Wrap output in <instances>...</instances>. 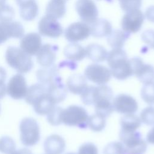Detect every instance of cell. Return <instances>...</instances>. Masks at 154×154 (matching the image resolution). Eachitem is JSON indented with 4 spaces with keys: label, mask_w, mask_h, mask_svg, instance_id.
<instances>
[{
    "label": "cell",
    "mask_w": 154,
    "mask_h": 154,
    "mask_svg": "<svg viewBox=\"0 0 154 154\" xmlns=\"http://www.w3.org/2000/svg\"><path fill=\"white\" fill-rule=\"evenodd\" d=\"M5 58L8 66L19 73L24 74L30 72L34 66L31 56L18 47H8L5 51Z\"/></svg>",
    "instance_id": "cell-1"
},
{
    "label": "cell",
    "mask_w": 154,
    "mask_h": 154,
    "mask_svg": "<svg viewBox=\"0 0 154 154\" xmlns=\"http://www.w3.org/2000/svg\"><path fill=\"white\" fill-rule=\"evenodd\" d=\"M113 92L110 87L105 85L96 87L94 93V106L96 113L104 117L109 116L114 111L112 102Z\"/></svg>",
    "instance_id": "cell-2"
},
{
    "label": "cell",
    "mask_w": 154,
    "mask_h": 154,
    "mask_svg": "<svg viewBox=\"0 0 154 154\" xmlns=\"http://www.w3.org/2000/svg\"><path fill=\"white\" fill-rule=\"evenodd\" d=\"M20 139L26 147L35 145L40 138V128L37 122L32 117L23 118L19 125Z\"/></svg>",
    "instance_id": "cell-3"
},
{
    "label": "cell",
    "mask_w": 154,
    "mask_h": 154,
    "mask_svg": "<svg viewBox=\"0 0 154 154\" xmlns=\"http://www.w3.org/2000/svg\"><path fill=\"white\" fill-rule=\"evenodd\" d=\"M88 118L85 109L77 105H70L63 109L61 114L62 123L70 126H81L87 122Z\"/></svg>",
    "instance_id": "cell-4"
},
{
    "label": "cell",
    "mask_w": 154,
    "mask_h": 154,
    "mask_svg": "<svg viewBox=\"0 0 154 154\" xmlns=\"http://www.w3.org/2000/svg\"><path fill=\"white\" fill-rule=\"evenodd\" d=\"M120 138L125 144V152L129 154H141L147 149L146 142L136 132L120 131Z\"/></svg>",
    "instance_id": "cell-5"
},
{
    "label": "cell",
    "mask_w": 154,
    "mask_h": 154,
    "mask_svg": "<svg viewBox=\"0 0 154 154\" xmlns=\"http://www.w3.org/2000/svg\"><path fill=\"white\" fill-rule=\"evenodd\" d=\"M38 31L41 35L52 38H58L63 33V28L57 19L46 14L39 20Z\"/></svg>",
    "instance_id": "cell-6"
},
{
    "label": "cell",
    "mask_w": 154,
    "mask_h": 154,
    "mask_svg": "<svg viewBox=\"0 0 154 154\" xmlns=\"http://www.w3.org/2000/svg\"><path fill=\"white\" fill-rule=\"evenodd\" d=\"M144 20V16L140 8L128 11L122 19V28L129 34L136 33L141 28Z\"/></svg>",
    "instance_id": "cell-7"
},
{
    "label": "cell",
    "mask_w": 154,
    "mask_h": 154,
    "mask_svg": "<svg viewBox=\"0 0 154 154\" xmlns=\"http://www.w3.org/2000/svg\"><path fill=\"white\" fill-rule=\"evenodd\" d=\"M84 76L90 81L100 85L106 84L110 80L111 73L110 69L104 66L91 64L85 69Z\"/></svg>",
    "instance_id": "cell-8"
},
{
    "label": "cell",
    "mask_w": 154,
    "mask_h": 154,
    "mask_svg": "<svg viewBox=\"0 0 154 154\" xmlns=\"http://www.w3.org/2000/svg\"><path fill=\"white\" fill-rule=\"evenodd\" d=\"M75 8L82 21L88 25H91L97 19L98 10L93 0H77Z\"/></svg>",
    "instance_id": "cell-9"
},
{
    "label": "cell",
    "mask_w": 154,
    "mask_h": 154,
    "mask_svg": "<svg viewBox=\"0 0 154 154\" xmlns=\"http://www.w3.org/2000/svg\"><path fill=\"white\" fill-rule=\"evenodd\" d=\"M27 89L25 78L18 73L9 79L7 85V94L13 99L20 100L25 98Z\"/></svg>",
    "instance_id": "cell-10"
},
{
    "label": "cell",
    "mask_w": 154,
    "mask_h": 154,
    "mask_svg": "<svg viewBox=\"0 0 154 154\" xmlns=\"http://www.w3.org/2000/svg\"><path fill=\"white\" fill-rule=\"evenodd\" d=\"M135 75L139 81L144 84L154 81V67L150 64H144L138 57L129 59Z\"/></svg>",
    "instance_id": "cell-11"
},
{
    "label": "cell",
    "mask_w": 154,
    "mask_h": 154,
    "mask_svg": "<svg viewBox=\"0 0 154 154\" xmlns=\"http://www.w3.org/2000/svg\"><path fill=\"white\" fill-rule=\"evenodd\" d=\"M90 35V25L83 22L72 23L64 31V37L70 43H76L84 40Z\"/></svg>",
    "instance_id": "cell-12"
},
{
    "label": "cell",
    "mask_w": 154,
    "mask_h": 154,
    "mask_svg": "<svg viewBox=\"0 0 154 154\" xmlns=\"http://www.w3.org/2000/svg\"><path fill=\"white\" fill-rule=\"evenodd\" d=\"M112 105L114 110L124 114H134L138 108L136 100L132 96L125 94H120L114 97Z\"/></svg>",
    "instance_id": "cell-13"
},
{
    "label": "cell",
    "mask_w": 154,
    "mask_h": 154,
    "mask_svg": "<svg viewBox=\"0 0 154 154\" xmlns=\"http://www.w3.org/2000/svg\"><path fill=\"white\" fill-rule=\"evenodd\" d=\"M42 46L41 35L37 32L25 34L20 41V48L30 56L36 55Z\"/></svg>",
    "instance_id": "cell-14"
},
{
    "label": "cell",
    "mask_w": 154,
    "mask_h": 154,
    "mask_svg": "<svg viewBox=\"0 0 154 154\" xmlns=\"http://www.w3.org/2000/svg\"><path fill=\"white\" fill-rule=\"evenodd\" d=\"M58 47L56 45L46 43L42 45L36 55L38 64L42 67H49L54 65Z\"/></svg>",
    "instance_id": "cell-15"
},
{
    "label": "cell",
    "mask_w": 154,
    "mask_h": 154,
    "mask_svg": "<svg viewBox=\"0 0 154 154\" xmlns=\"http://www.w3.org/2000/svg\"><path fill=\"white\" fill-rule=\"evenodd\" d=\"M46 93L57 105L63 101L67 96V88L61 82L60 76L46 86Z\"/></svg>",
    "instance_id": "cell-16"
},
{
    "label": "cell",
    "mask_w": 154,
    "mask_h": 154,
    "mask_svg": "<svg viewBox=\"0 0 154 154\" xmlns=\"http://www.w3.org/2000/svg\"><path fill=\"white\" fill-rule=\"evenodd\" d=\"M43 148L46 154H62L66 149V142L61 136L52 134L45 139Z\"/></svg>",
    "instance_id": "cell-17"
},
{
    "label": "cell",
    "mask_w": 154,
    "mask_h": 154,
    "mask_svg": "<svg viewBox=\"0 0 154 154\" xmlns=\"http://www.w3.org/2000/svg\"><path fill=\"white\" fill-rule=\"evenodd\" d=\"M87 86L85 77L80 74L72 75L66 81L67 89L74 94H81Z\"/></svg>",
    "instance_id": "cell-18"
},
{
    "label": "cell",
    "mask_w": 154,
    "mask_h": 154,
    "mask_svg": "<svg viewBox=\"0 0 154 154\" xmlns=\"http://www.w3.org/2000/svg\"><path fill=\"white\" fill-rule=\"evenodd\" d=\"M90 26L91 35L97 38L107 37L112 31L111 23L105 19H97Z\"/></svg>",
    "instance_id": "cell-19"
},
{
    "label": "cell",
    "mask_w": 154,
    "mask_h": 154,
    "mask_svg": "<svg viewBox=\"0 0 154 154\" xmlns=\"http://www.w3.org/2000/svg\"><path fill=\"white\" fill-rule=\"evenodd\" d=\"M86 56L95 63L103 62L106 60L108 51L102 46L97 43H91L85 48Z\"/></svg>",
    "instance_id": "cell-20"
},
{
    "label": "cell",
    "mask_w": 154,
    "mask_h": 154,
    "mask_svg": "<svg viewBox=\"0 0 154 154\" xmlns=\"http://www.w3.org/2000/svg\"><path fill=\"white\" fill-rule=\"evenodd\" d=\"M67 0H50L46 8V14L59 19L62 18L66 12Z\"/></svg>",
    "instance_id": "cell-21"
},
{
    "label": "cell",
    "mask_w": 154,
    "mask_h": 154,
    "mask_svg": "<svg viewBox=\"0 0 154 154\" xmlns=\"http://www.w3.org/2000/svg\"><path fill=\"white\" fill-rule=\"evenodd\" d=\"M58 76V69L55 65L49 67H42L36 72V77L38 82L45 87Z\"/></svg>",
    "instance_id": "cell-22"
},
{
    "label": "cell",
    "mask_w": 154,
    "mask_h": 154,
    "mask_svg": "<svg viewBox=\"0 0 154 154\" xmlns=\"http://www.w3.org/2000/svg\"><path fill=\"white\" fill-rule=\"evenodd\" d=\"M63 53L68 60L72 61H81L86 57L85 49L76 43L68 44L64 48Z\"/></svg>",
    "instance_id": "cell-23"
},
{
    "label": "cell",
    "mask_w": 154,
    "mask_h": 154,
    "mask_svg": "<svg viewBox=\"0 0 154 154\" xmlns=\"http://www.w3.org/2000/svg\"><path fill=\"white\" fill-rule=\"evenodd\" d=\"M32 106L36 114L40 116H46L56 106V104L46 93Z\"/></svg>",
    "instance_id": "cell-24"
},
{
    "label": "cell",
    "mask_w": 154,
    "mask_h": 154,
    "mask_svg": "<svg viewBox=\"0 0 154 154\" xmlns=\"http://www.w3.org/2000/svg\"><path fill=\"white\" fill-rule=\"evenodd\" d=\"M21 18L25 21L34 20L38 14V5L35 0L31 1L19 6Z\"/></svg>",
    "instance_id": "cell-25"
},
{
    "label": "cell",
    "mask_w": 154,
    "mask_h": 154,
    "mask_svg": "<svg viewBox=\"0 0 154 154\" xmlns=\"http://www.w3.org/2000/svg\"><path fill=\"white\" fill-rule=\"evenodd\" d=\"M126 52L122 48L112 49L108 53L107 63L110 69L120 66L128 61Z\"/></svg>",
    "instance_id": "cell-26"
},
{
    "label": "cell",
    "mask_w": 154,
    "mask_h": 154,
    "mask_svg": "<svg viewBox=\"0 0 154 154\" xmlns=\"http://www.w3.org/2000/svg\"><path fill=\"white\" fill-rule=\"evenodd\" d=\"M130 37V34L121 29L112 31L107 36L108 44L112 48H122L125 42Z\"/></svg>",
    "instance_id": "cell-27"
},
{
    "label": "cell",
    "mask_w": 154,
    "mask_h": 154,
    "mask_svg": "<svg viewBox=\"0 0 154 154\" xmlns=\"http://www.w3.org/2000/svg\"><path fill=\"white\" fill-rule=\"evenodd\" d=\"M46 93V88L45 85L38 82L28 87L25 97V102L32 105L38 99Z\"/></svg>",
    "instance_id": "cell-28"
},
{
    "label": "cell",
    "mask_w": 154,
    "mask_h": 154,
    "mask_svg": "<svg viewBox=\"0 0 154 154\" xmlns=\"http://www.w3.org/2000/svg\"><path fill=\"white\" fill-rule=\"evenodd\" d=\"M141 120L139 117L134 114H125L120 119L122 131L125 132H134L138 129L141 125Z\"/></svg>",
    "instance_id": "cell-29"
},
{
    "label": "cell",
    "mask_w": 154,
    "mask_h": 154,
    "mask_svg": "<svg viewBox=\"0 0 154 154\" xmlns=\"http://www.w3.org/2000/svg\"><path fill=\"white\" fill-rule=\"evenodd\" d=\"M111 75L119 80H124L134 75L130 60L128 59L123 64L110 69Z\"/></svg>",
    "instance_id": "cell-30"
},
{
    "label": "cell",
    "mask_w": 154,
    "mask_h": 154,
    "mask_svg": "<svg viewBox=\"0 0 154 154\" xmlns=\"http://www.w3.org/2000/svg\"><path fill=\"white\" fill-rule=\"evenodd\" d=\"M87 125L89 128L94 132H100L102 131L106 125L105 117L95 114L88 117Z\"/></svg>",
    "instance_id": "cell-31"
},
{
    "label": "cell",
    "mask_w": 154,
    "mask_h": 154,
    "mask_svg": "<svg viewBox=\"0 0 154 154\" xmlns=\"http://www.w3.org/2000/svg\"><path fill=\"white\" fill-rule=\"evenodd\" d=\"M6 24L10 38L20 39L25 35L24 27L20 22L12 21Z\"/></svg>",
    "instance_id": "cell-32"
},
{
    "label": "cell",
    "mask_w": 154,
    "mask_h": 154,
    "mask_svg": "<svg viewBox=\"0 0 154 154\" xmlns=\"http://www.w3.org/2000/svg\"><path fill=\"white\" fill-rule=\"evenodd\" d=\"M15 16L14 8L7 4L0 7V23L5 24L13 21Z\"/></svg>",
    "instance_id": "cell-33"
},
{
    "label": "cell",
    "mask_w": 154,
    "mask_h": 154,
    "mask_svg": "<svg viewBox=\"0 0 154 154\" xmlns=\"http://www.w3.org/2000/svg\"><path fill=\"white\" fill-rule=\"evenodd\" d=\"M16 150V143L9 136L0 138V152L3 154H10Z\"/></svg>",
    "instance_id": "cell-34"
},
{
    "label": "cell",
    "mask_w": 154,
    "mask_h": 154,
    "mask_svg": "<svg viewBox=\"0 0 154 154\" xmlns=\"http://www.w3.org/2000/svg\"><path fill=\"white\" fill-rule=\"evenodd\" d=\"M141 96L147 103L154 104V82L146 84L141 91Z\"/></svg>",
    "instance_id": "cell-35"
},
{
    "label": "cell",
    "mask_w": 154,
    "mask_h": 154,
    "mask_svg": "<svg viewBox=\"0 0 154 154\" xmlns=\"http://www.w3.org/2000/svg\"><path fill=\"white\" fill-rule=\"evenodd\" d=\"M63 109L62 108L55 106L51 112L46 115L48 122L52 126H58L61 124V114Z\"/></svg>",
    "instance_id": "cell-36"
},
{
    "label": "cell",
    "mask_w": 154,
    "mask_h": 154,
    "mask_svg": "<svg viewBox=\"0 0 154 154\" xmlns=\"http://www.w3.org/2000/svg\"><path fill=\"white\" fill-rule=\"evenodd\" d=\"M125 152L123 144L120 142L114 141L108 144L103 150V154H123Z\"/></svg>",
    "instance_id": "cell-37"
},
{
    "label": "cell",
    "mask_w": 154,
    "mask_h": 154,
    "mask_svg": "<svg viewBox=\"0 0 154 154\" xmlns=\"http://www.w3.org/2000/svg\"><path fill=\"white\" fill-rule=\"evenodd\" d=\"M95 87L92 85L87 86L83 92L80 94L82 102L87 105H94Z\"/></svg>",
    "instance_id": "cell-38"
},
{
    "label": "cell",
    "mask_w": 154,
    "mask_h": 154,
    "mask_svg": "<svg viewBox=\"0 0 154 154\" xmlns=\"http://www.w3.org/2000/svg\"><path fill=\"white\" fill-rule=\"evenodd\" d=\"M140 119L145 125H154V107L150 106L145 108L141 112Z\"/></svg>",
    "instance_id": "cell-39"
},
{
    "label": "cell",
    "mask_w": 154,
    "mask_h": 154,
    "mask_svg": "<svg viewBox=\"0 0 154 154\" xmlns=\"http://www.w3.org/2000/svg\"><path fill=\"white\" fill-rule=\"evenodd\" d=\"M121 8L127 12L128 11L139 9L142 4V0H118Z\"/></svg>",
    "instance_id": "cell-40"
},
{
    "label": "cell",
    "mask_w": 154,
    "mask_h": 154,
    "mask_svg": "<svg viewBox=\"0 0 154 154\" xmlns=\"http://www.w3.org/2000/svg\"><path fill=\"white\" fill-rule=\"evenodd\" d=\"M143 42L146 43L149 47L154 49V30L149 29L144 31L141 35Z\"/></svg>",
    "instance_id": "cell-41"
},
{
    "label": "cell",
    "mask_w": 154,
    "mask_h": 154,
    "mask_svg": "<svg viewBox=\"0 0 154 154\" xmlns=\"http://www.w3.org/2000/svg\"><path fill=\"white\" fill-rule=\"evenodd\" d=\"M78 154H98V150L94 144L87 143L80 146Z\"/></svg>",
    "instance_id": "cell-42"
},
{
    "label": "cell",
    "mask_w": 154,
    "mask_h": 154,
    "mask_svg": "<svg viewBox=\"0 0 154 154\" xmlns=\"http://www.w3.org/2000/svg\"><path fill=\"white\" fill-rule=\"evenodd\" d=\"M10 38L7 24L0 23V45L6 42Z\"/></svg>",
    "instance_id": "cell-43"
},
{
    "label": "cell",
    "mask_w": 154,
    "mask_h": 154,
    "mask_svg": "<svg viewBox=\"0 0 154 154\" xmlns=\"http://www.w3.org/2000/svg\"><path fill=\"white\" fill-rule=\"evenodd\" d=\"M144 15L149 21L154 23V5L149 6L146 9Z\"/></svg>",
    "instance_id": "cell-44"
},
{
    "label": "cell",
    "mask_w": 154,
    "mask_h": 154,
    "mask_svg": "<svg viewBox=\"0 0 154 154\" xmlns=\"http://www.w3.org/2000/svg\"><path fill=\"white\" fill-rule=\"evenodd\" d=\"M7 78V72L4 68L0 66V84H5Z\"/></svg>",
    "instance_id": "cell-45"
},
{
    "label": "cell",
    "mask_w": 154,
    "mask_h": 154,
    "mask_svg": "<svg viewBox=\"0 0 154 154\" xmlns=\"http://www.w3.org/2000/svg\"><path fill=\"white\" fill-rule=\"evenodd\" d=\"M147 141L149 143L154 144V126L148 132L147 135Z\"/></svg>",
    "instance_id": "cell-46"
},
{
    "label": "cell",
    "mask_w": 154,
    "mask_h": 154,
    "mask_svg": "<svg viewBox=\"0 0 154 154\" xmlns=\"http://www.w3.org/2000/svg\"><path fill=\"white\" fill-rule=\"evenodd\" d=\"M10 154H32V153L27 148H22L18 150H15Z\"/></svg>",
    "instance_id": "cell-47"
},
{
    "label": "cell",
    "mask_w": 154,
    "mask_h": 154,
    "mask_svg": "<svg viewBox=\"0 0 154 154\" xmlns=\"http://www.w3.org/2000/svg\"><path fill=\"white\" fill-rule=\"evenodd\" d=\"M7 94V85L5 84H0V99L5 97Z\"/></svg>",
    "instance_id": "cell-48"
},
{
    "label": "cell",
    "mask_w": 154,
    "mask_h": 154,
    "mask_svg": "<svg viewBox=\"0 0 154 154\" xmlns=\"http://www.w3.org/2000/svg\"><path fill=\"white\" fill-rule=\"evenodd\" d=\"M16 1V2L17 4V5L18 6L22 5V4H23L25 3H26L28 2H29V1H34V0H15Z\"/></svg>",
    "instance_id": "cell-49"
},
{
    "label": "cell",
    "mask_w": 154,
    "mask_h": 154,
    "mask_svg": "<svg viewBox=\"0 0 154 154\" xmlns=\"http://www.w3.org/2000/svg\"><path fill=\"white\" fill-rule=\"evenodd\" d=\"M6 0H0V7L5 4Z\"/></svg>",
    "instance_id": "cell-50"
},
{
    "label": "cell",
    "mask_w": 154,
    "mask_h": 154,
    "mask_svg": "<svg viewBox=\"0 0 154 154\" xmlns=\"http://www.w3.org/2000/svg\"><path fill=\"white\" fill-rule=\"evenodd\" d=\"M103 1H106L108 2H112L113 1V0H103Z\"/></svg>",
    "instance_id": "cell-51"
},
{
    "label": "cell",
    "mask_w": 154,
    "mask_h": 154,
    "mask_svg": "<svg viewBox=\"0 0 154 154\" xmlns=\"http://www.w3.org/2000/svg\"><path fill=\"white\" fill-rule=\"evenodd\" d=\"M1 104H0V113H1Z\"/></svg>",
    "instance_id": "cell-52"
}]
</instances>
